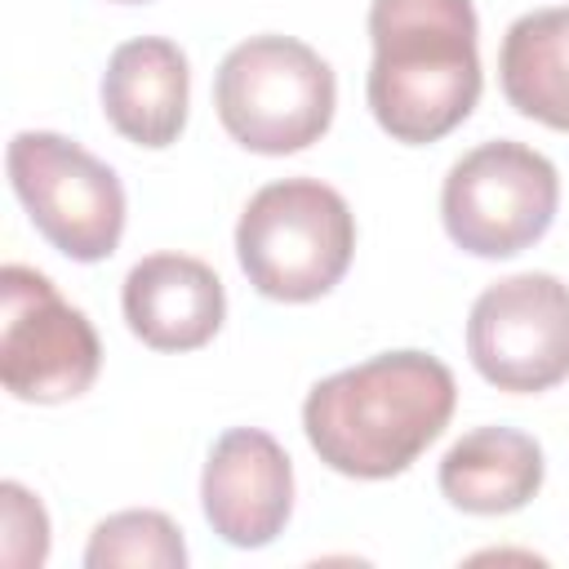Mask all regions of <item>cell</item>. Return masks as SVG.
<instances>
[{
    "label": "cell",
    "mask_w": 569,
    "mask_h": 569,
    "mask_svg": "<svg viewBox=\"0 0 569 569\" xmlns=\"http://www.w3.org/2000/svg\"><path fill=\"white\" fill-rule=\"evenodd\" d=\"M458 387L427 351H382L320 378L302 405V431L325 467L351 480L400 476L449 427Z\"/></svg>",
    "instance_id": "1"
},
{
    "label": "cell",
    "mask_w": 569,
    "mask_h": 569,
    "mask_svg": "<svg viewBox=\"0 0 569 569\" xmlns=\"http://www.w3.org/2000/svg\"><path fill=\"white\" fill-rule=\"evenodd\" d=\"M476 36L471 0H373L365 93L378 129L409 147L453 133L480 102Z\"/></svg>",
    "instance_id": "2"
},
{
    "label": "cell",
    "mask_w": 569,
    "mask_h": 569,
    "mask_svg": "<svg viewBox=\"0 0 569 569\" xmlns=\"http://www.w3.org/2000/svg\"><path fill=\"white\" fill-rule=\"evenodd\" d=\"M356 218L320 178H280L249 196L236 222V258L249 284L276 302L325 298L351 267Z\"/></svg>",
    "instance_id": "3"
},
{
    "label": "cell",
    "mask_w": 569,
    "mask_h": 569,
    "mask_svg": "<svg viewBox=\"0 0 569 569\" xmlns=\"http://www.w3.org/2000/svg\"><path fill=\"white\" fill-rule=\"evenodd\" d=\"M338 84L329 62L293 36L240 40L213 76L222 129L258 156H289L325 138L333 124Z\"/></svg>",
    "instance_id": "4"
},
{
    "label": "cell",
    "mask_w": 569,
    "mask_h": 569,
    "mask_svg": "<svg viewBox=\"0 0 569 569\" xmlns=\"http://www.w3.org/2000/svg\"><path fill=\"white\" fill-rule=\"evenodd\" d=\"M560 204L556 164L511 138L480 142L440 187V218L449 240L476 258H516L547 236Z\"/></svg>",
    "instance_id": "5"
},
{
    "label": "cell",
    "mask_w": 569,
    "mask_h": 569,
    "mask_svg": "<svg viewBox=\"0 0 569 569\" xmlns=\"http://www.w3.org/2000/svg\"><path fill=\"white\" fill-rule=\"evenodd\" d=\"M9 182L36 231L71 262H102L124 236V187L111 164L80 142L44 129L13 133L4 151Z\"/></svg>",
    "instance_id": "6"
},
{
    "label": "cell",
    "mask_w": 569,
    "mask_h": 569,
    "mask_svg": "<svg viewBox=\"0 0 569 569\" xmlns=\"http://www.w3.org/2000/svg\"><path fill=\"white\" fill-rule=\"evenodd\" d=\"M102 342L49 276L9 262L0 271V382L13 400L62 405L93 387Z\"/></svg>",
    "instance_id": "7"
},
{
    "label": "cell",
    "mask_w": 569,
    "mask_h": 569,
    "mask_svg": "<svg viewBox=\"0 0 569 569\" xmlns=\"http://www.w3.org/2000/svg\"><path fill=\"white\" fill-rule=\"evenodd\" d=\"M467 356L498 391L560 387L569 378V284L547 271L489 284L467 316Z\"/></svg>",
    "instance_id": "8"
},
{
    "label": "cell",
    "mask_w": 569,
    "mask_h": 569,
    "mask_svg": "<svg viewBox=\"0 0 569 569\" xmlns=\"http://www.w3.org/2000/svg\"><path fill=\"white\" fill-rule=\"evenodd\" d=\"M204 520L227 547H267L293 511V467L262 427H231L213 440L200 476Z\"/></svg>",
    "instance_id": "9"
},
{
    "label": "cell",
    "mask_w": 569,
    "mask_h": 569,
    "mask_svg": "<svg viewBox=\"0 0 569 569\" xmlns=\"http://www.w3.org/2000/svg\"><path fill=\"white\" fill-rule=\"evenodd\" d=\"M120 307L133 338L147 347L196 351L222 329L227 293L209 262L187 253H151L129 267Z\"/></svg>",
    "instance_id": "10"
},
{
    "label": "cell",
    "mask_w": 569,
    "mask_h": 569,
    "mask_svg": "<svg viewBox=\"0 0 569 569\" xmlns=\"http://www.w3.org/2000/svg\"><path fill=\"white\" fill-rule=\"evenodd\" d=\"M191 71L187 53L164 36L124 40L102 71V111L111 129L138 147H169L187 124Z\"/></svg>",
    "instance_id": "11"
},
{
    "label": "cell",
    "mask_w": 569,
    "mask_h": 569,
    "mask_svg": "<svg viewBox=\"0 0 569 569\" xmlns=\"http://www.w3.org/2000/svg\"><path fill=\"white\" fill-rule=\"evenodd\" d=\"M542 449L516 427H476L440 458V493L471 516L520 511L542 489Z\"/></svg>",
    "instance_id": "12"
},
{
    "label": "cell",
    "mask_w": 569,
    "mask_h": 569,
    "mask_svg": "<svg viewBox=\"0 0 569 569\" xmlns=\"http://www.w3.org/2000/svg\"><path fill=\"white\" fill-rule=\"evenodd\" d=\"M498 80L520 116L569 133V4L533 9L507 27Z\"/></svg>",
    "instance_id": "13"
},
{
    "label": "cell",
    "mask_w": 569,
    "mask_h": 569,
    "mask_svg": "<svg viewBox=\"0 0 569 569\" xmlns=\"http://www.w3.org/2000/svg\"><path fill=\"white\" fill-rule=\"evenodd\" d=\"M84 565L89 569H116V565L182 569L187 542H182V529L164 511H116L93 529L84 547Z\"/></svg>",
    "instance_id": "14"
},
{
    "label": "cell",
    "mask_w": 569,
    "mask_h": 569,
    "mask_svg": "<svg viewBox=\"0 0 569 569\" xmlns=\"http://www.w3.org/2000/svg\"><path fill=\"white\" fill-rule=\"evenodd\" d=\"M0 529H4V538H0V560L4 565H13V569L44 565V556H49V516L18 480L0 485Z\"/></svg>",
    "instance_id": "15"
},
{
    "label": "cell",
    "mask_w": 569,
    "mask_h": 569,
    "mask_svg": "<svg viewBox=\"0 0 569 569\" xmlns=\"http://www.w3.org/2000/svg\"><path fill=\"white\" fill-rule=\"evenodd\" d=\"M120 4H142V0H120Z\"/></svg>",
    "instance_id": "16"
}]
</instances>
